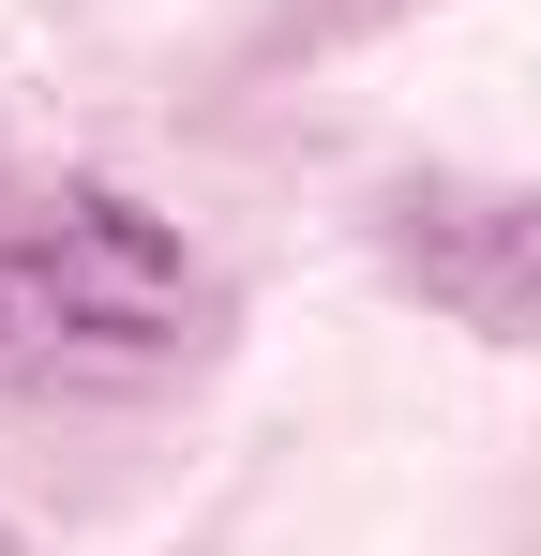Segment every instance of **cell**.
<instances>
[{
	"mask_svg": "<svg viewBox=\"0 0 541 556\" xmlns=\"http://www.w3.org/2000/svg\"><path fill=\"white\" fill-rule=\"evenodd\" d=\"M196 331V256L105 181L0 195V376H121Z\"/></svg>",
	"mask_w": 541,
	"mask_h": 556,
	"instance_id": "6da1fadb",
	"label": "cell"
},
{
	"mask_svg": "<svg viewBox=\"0 0 541 556\" xmlns=\"http://www.w3.org/2000/svg\"><path fill=\"white\" fill-rule=\"evenodd\" d=\"M406 271L437 286L466 331H496V346H512V331H527V301H541V226H527V195H466V211L422 195V211H406Z\"/></svg>",
	"mask_w": 541,
	"mask_h": 556,
	"instance_id": "7a4b0ae2",
	"label": "cell"
},
{
	"mask_svg": "<svg viewBox=\"0 0 541 556\" xmlns=\"http://www.w3.org/2000/svg\"><path fill=\"white\" fill-rule=\"evenodd\" d=\"M0 556H15V527H0Z\"/></svg>",
	"mask_w": 541,
	"mask_h": 556,
	"instance_id": "3957f363",
	"label": "cell"
}]
</instances>
